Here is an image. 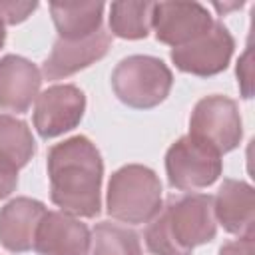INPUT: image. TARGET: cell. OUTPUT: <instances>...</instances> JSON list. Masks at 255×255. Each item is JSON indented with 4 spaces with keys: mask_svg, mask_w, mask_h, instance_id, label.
Returning <instances> with one entry per match:
<instances>
[{
    "mask_svg": "<svg viewBox=\"0 0 255 255\" xmlns=\"http://www.w3.org/2000/svg\"><path fill=\"white\" fill-rule=\"evenodd\" d=\"M50 197L74 217H96L102 211V155L86 135L68 137L48 151Z\"/></svg>",
    "mask_w": 255,
    "mask_h": 255,
    "instance_id": "6da1fadb",
    "label": "cell"
},
{
    "mask_svg": "<svg viewBox=\"0 0 255 255\" xmlns=\"http://www.w3.org/2000/svg\"><path fill=\"white\" fill-rule=\"evenodd\" d=\"M217 219L207 193L169 195L157 215L147 221L145 245L153 255H191L197 245L215 239Z\"/></svg>",
    "mask_w": 255,
    "mask_h": 255,
    "instance_id": "7a4b0ae2",
    "label": "cell"
},
{
    "mask_svg": "<svg viewBox=\"0 0 255 255\" xmlns=\"http://www.w3.org/2000/svg\"><path fill=\"white\" fill-rule=\"evenodd\" d=\"M106 203L108 213L122 223H147L161 209V181L145 165H124L110 177Z\"/></svg>",
    "mask_w": 255,
    "mask_h": 255,
    "instance_id": "3957f363",
    "label": "cell"
},
{
    "mask_svg": "<svg viewBox=\"0 0 255 255\" xmlns=\"http://www.w3.org/2000/svg\"><path fill=\"white\" fill-rule=\"evenodd\" d=\"M173 74L155 56H128L112 72V88L120 102L135 110L159 106L171 90Z\"/></svg>",
    "mask_w": 255,
    "mask_h": 255,
    "instance_id": "277c9868",
    "label": "cell"
},
{
    "mask_svg": "<svg viewBox=\"0 0 255 255\" xmlns=\"http://www.w3.org/2000/svg\"><path fill=\"white\" fill-rule=\"evenodd\" d=\"M223 171L221 153L193 135H181L165 153V173L173 189H201L217 181Z\"/></svg>",
    "mask_w": 255,
    "mask_h": 255,
    "instance_id": "5b68a950",
    "label": "cell"
},
{
    "mask_svg": "<svg viewBox=\"0 0 255 255\" xmlns=\"http://www.w3.org/2000/svg\"><path fill=\"white\" fill-rule=\"evenodd\" d=\"M189 135L205 141L221 155L235 149L243 135L237 104L219 94L199 100L189 118Z\"/></svg>",
    "mask_w": 255,
    "mask_h": 255,
    "instance_id": "8992f818",
    "label": "cell"
},
{
    "mask_svg": "<svg viewBox=\"0 0 255 255\" xmlns=\"http://www.w3.org/2000/svg\"><path fill=\"white\" fill-rule=\"evenodd\" d=\"M233 50L235 40L231 32L221 22H213V26L199 38L191 40L185 46L171 48L169 56L177 70L199 78H209L229 66Z\"/></svg>",
    "mask_w": 255,
    "mask_h": 255,
    "instance_id": "52a82bcc",
    "label": "cell"
},
{
    "mask_svg": "<svg viewBox=\"0 0 255 255\" xmlns=\"http://www.w3.org/2000/svg\"><path fill=\"white\" fill-rule=\"evenodd\" d=\"M86 112V96L74 84H56L36 98L34 128L42 139L58 137L74 129Z\"/></svg>",
    "mask_w": 255,
    "mask_h": 255,
    "instance_id": "ba28073f",
    "label": "cell"
},
{
    "mask_svg": "<svg viewBox=\"0 0 255 255\" xmlns=\"http://www.w3.org/2000/svg\"><path fill=\"white\" fill-rule=\"evenodd\" d=\"M213 16L199 2H159L153 4L151 28L155 38L171 48H179L199 38L213 26Z\"/></svg>",
    "mask_w": 255,
    "mask_h": 255,
    "instance_id": "9c48e42d",
    "label": "cell"
},
{
    "mask_svg": "<svg viewBox=\"0 0 255 255\" xmlns=\"http://www.w3.org/2000/svg\"><path fill=\"white\" fill-rule=\"evenodd\" d=\"M110 44H112V36L104 28L80 40L58 38L52 46L50 56L42 64V76L46 80L68 78L102 60L108 54Z\"/></svg>",
    "mask_w": 255,
    "mask_h": 255,
    "instance_id": "30bf717a",
    "label": "cell"
},
{
    "mask_svg": "<svg viewBox=\"0 0 255 255\" xmlns=\"http://www.w3.org/2000/svg\"><path fill=\"white\" fill-rule=\"evenodd\" d=\"M92 233L86 223L64 211H46L36 235L38 255H88Z\"/></svg>",
    "mask_w": 255,
    "mask_h": 255,
    "instance_id": "8fae6325",
    "label": "cell"
},
{
    "mask_svg": "<svg viewBox=\"0 0 255 255\" xmlns=\"http://www.w3.org/2000/svg\"><path fill=\"white\" fill-rule=\"evenodd\" d=\"M42 72L28 58L6 54L0 58V110L24 114L36 102Z\"/></svg>",
    "mask_w": 255,
    "mask_h": 255,
    "instance_id": "7c38bea8",
    "label": "cell"
},
{
    "mask_svg": "<svg viewBox=\"0 0 255 255\" xmlns=\"http://www.w3.org/2000/svg\"><path fill=\"white\" fill-rule=\"evenodd\" d=\"M213 213L217 223H221L227 233H233L237 237H253V187L241 179H223L213 197Z\"/></svg>",
    "mask_w": 255,
    "mask_h": 255,
    "instance_id": "4fadbf2b",
    "label": "cell"
},
{
    "mask_svg": "<svg viewBox=\"0 0 255 255\" xmlns=\"http://www.w3.org/2000/svg\"><path fill=\"white\" fill-rule=\"evenodd\" d=\"M46 205L32 197H16L0 209V243L10 253L34 247L36 229L46 215Z\"/></svg>",
    "mask_w": 255,
    "mask_h": 255,
    "instance_id": "5bb4252c",
    "label": "cell"
},
{
    "mask_svg": "<svg viewBox=\"0 0 255 255\" xmlns=\"http://www.w3.org/2000/svg\"><path fill=\"white\" fill-rule=\"evenodd\" d=\"M104 4L102 2H86V4H50V14L54 26L58 30V38L64 40H80L102 28L104 20Z\"/></svg>",
    "mask_w": 255,
    "mask_h": 255,
    "instance_id": "9a60e30c",
    "label": "cell"
},
{
    "mask_svg": "<svg viewBox=\"0 0 255 255\" xmlns=\"http://www.w3.org/2000/svg\"><path fill=\"white\" fill-rule=\"evenodd\" d=\"M88 255H141V241L128 225L100 221L92 229Z\"/></svg>",
    "mask_w": 255,
    "mask_h": 255,
    "instance_id": "2e32d148",
    "label": "cell"
},
{
    "mask_svg": "<svg viewBox=\"0 0 255 255\" xmlns=\"http://www.w3.org/2000/svg\"><path fill=\"white\" fill-rule=\"evenodd\" d=\"M153 4L149 2H114L110 6V30L124 40H141L151 28Z\"/></svg>",
    "mask_w": 255,
    "mask_h": 255,
    "instance_id": "e0dca14e",
    "label": "cell"
},
{
    "mask_svg": "<svg viewBox=\"0 0 255 255\" xmlns=\"http://www.w3.org/2000/svg\"><path fill=\"white\" fill-rule=\"evenodd\" d=\"M36 141L26 122L0 114V155L8 157L20 169L34 157Z\"/></svg>",
    "mask_w": 255,
    "mask_h": 255,
    "instance_id": "ac0fdd59",
    "label": "cell"
},
{
    "mask_svg": "<svg viewBox=\"0 0 255 255\" xmlns=\"http://www.w3.org/2000/svg\"><path fill=\"white\" fill-rule=\"evenodd\" d=\"M38 8V2H20V0H0V24L16 26Z\"/></svg>",
    "mask_w": 255,
    "mask_h": 255,
    "instance_id": "d6986e66",
    "label": "cell"
},
{
    "mask_svg": "<svg viewBox=\"0 0 255 255\" xmlns=\"http://www.w3.org/2000/svg\"><path fill=\"white\" fill-rule=\"evenodd\" d=\"M18 171L20 167L12 163L8 157L0 155V199H6L18 185Z\"/></svg>",
    "mask_w": 255,
    "mask_h": 255,
    "instance_id": "ffe728a7",
    "label": "cell"
},
{
    "mask_svg": "<svg viewBox=\"0 0 255 255\" xmlns=\"http://www.w3.org/2000/svg\"><path fill=\"white\" fill-rule=\"evenodd\" d=\"M237 78H239V84H241L243 98H251V50H247L245 56L239 60Z\"/></svg>",
    "mask_w": 255,
    "mask_h": 255,
    "instance_id": "44dd1931",
    "label": "cell"
},
{
    "mask_svg": "<svg viewBox=\"0 0 255 255\" xmlns=\"http://www.w3.org/2000/svg\"><path fill=\"white\" fill-rule=\"evenodd\" d=\"M219 255H253V237H239L221 245Z\"/></svg>",
    "mask_w": 255,
    "mask_h": 255,
    "instance_id": "7402d4cb",
    "label": "cell"
},
{
    "mask_svg": "<svg viewBox=\"0 0 255 255\" xmlns=\"http://www.w3.org/2000/svg\"><path fill=\"white\" fill-rule=\"evenodd\" d=\"M213 6H215V10H217V12L225 14L227 10H235V8H241V6H243V2H235V4H213Z\"/></svg>",
    "mask_w": 255,
    "mask_h": 255,
    "instance_id": "603a6c76",
    "label": "cell"
},
{
    "mask_svg": "<svg viewBox=\"0 0 255 255\" xmlns=\"http://www.w3.org/2000/svg\"><path fill=\"white\" fill-rule=\"evenodd\" d=\"M4 42H6V32H4V26L0 24V48L4 46Z\"/></svg>",
    "mask_w": 255,
    "mask_h": 255,
    "instance_id": "cb8c5ba5",
    "label": "cell"
}]
</instances>
